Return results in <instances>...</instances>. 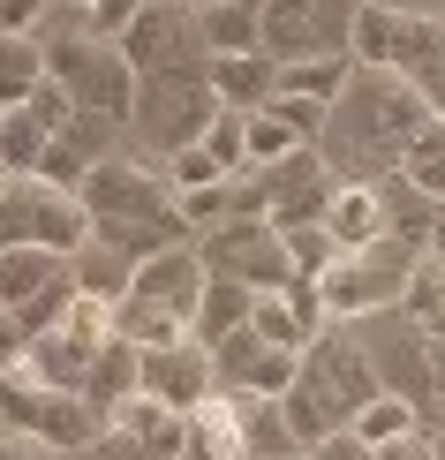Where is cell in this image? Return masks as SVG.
Listing matches in <instances>:
<instances>
[{"mask_svg":"<svg viewBox=\"0 0 445 460\" xmlns=\"http://www.w3.org/2000/svg\"><path fill=\"white\" fill-rule=\"evenodd\" d=\"M347 75H355V53H302V61H280V91L272 99H309V106L333 113Z\"/></svg>","mask_w":445,"mask_h":460,"instance_id":"22","label":"cell"},{"mask_svg":"<svg viewBox=\"0 0 445 460\" xmlns=\"http://www.w3.org/2000/svg\"><path fill=\"white\" fill-rule=\"evenodd\" d=\"M309 460H370V446H362L355 430H333V438H317V446H309Z\"/></svg>","mask_w":445,"mask_h":460,"instance_id":"49","label":"cell"},{"mask_svg":"<svg viewBox=\"0 0 445 460\" xmlns=\"http://www.w3.org/2000/svg\"><path fill=\"white\" fill-rule=\"evenodd\" d=\"M204 75H211V91H219L227 113H257V106H272V91H280L272 53H211Z\"/></svg>","mask_w":445,"mask_h":460,"instance_id":"16","label":"cell"},{"mask_svg":"<svg viewBox=\"0 0 445 460\" xmlns=\"http://www.w3.org/2000/svg\"><path fill=\"white\" fill-rule=\"evenodd\" d=\"M204 151L227 166V174H242V159H249V113H219V121L204 128Z\"/></svg>","mask_w":445,"mask_h":460,"instance_id":"39","label":"cell"},{"mask_svg":"<svg viewBox=\"0 0 445 460\" xmlns=\"http://www.w3.org/2000/svg\"><path fill=\"white\" fill-rule=\"evenodd\" d=\"M0 460H23V446H15V430H0Z\"/></svg>","mask_w":445,"mask_h":460,"instance_id":"51","label":"cell"},{"mask_svg":"<svg viewBox=\"0 0 445 460\" xmlns=\"http://www.w3.org/2000/svg\"><path fill=\"white\" fill-rule=\"evenodd\" d=\"M370 460H438V438H431V430H408V438H385V446H370Z\"/></svg>","mask_w":445,"mask_h":460,"instance_id":"46","label":"cell"},{"mask_svg":"<svg viewBox=\"0 0 445 460\" xmlns=\"http://www.w3.org/2000/svg\"><path fill=\"white\" fill-rule=\"evenodd\" d=\"M84 212H91V234L129 249L137 264L174 249V242H197L182 226V212H174L166 166H144V159H129V151H113V159H99L84 174Z\"/></svg>","mask_w":445,"mask_h":460,"instance_id":"2","label":"cell"},{"mask_svg":"<svg viewBox=\"0 0 445 460\" xmlns=\"http://www.w3.org/2000/svg\"><path fill=\"white\" fill-rule=\"evenodd\" d=\"M415 257H423V249L393 242V234H385V242H370V249H340V257L317 272L325 317H333V324H362V317H378V310H400Z\"/></svg>","mask_w":445,"mask_h":460,"instance_id":"5","label":"cell"},{"mask_svg":"<svg viewBox=\"0 0 445 460\" xmlns=\"http://www.w3.org/2000/svg\"><path fill=\"white\" fill-rule=\"evenodd\" d=\"M378 197H385V234H393V242H408V249H431L438 204L423 197L408 174H385V181H378Z\"/></svg>","mask_w":445,"mask_h":460,"instance_id":"26","label":"cell"},{"mask_svg":"<svg viewBox=\"0 0 445 460\" xmlns=\"http://www.w3.org/2000/svg\"><path fill=\"white\" fill-rule=\"evenodd\" d=\"M174 212H182L189 234H211L219 219H235V181H219V189H182V197H174Z\"/></svg>","mask_w":445,"mask_h":460,"instance_id":"36","label":"cell"},{"mask_svg":"<svg viewBox=\"0 0 445 460\" xmlns=\"http://www.w3.org/2000/svg\"><path fill=\"white\" fill-rule=\"evenodd\" d=\"M219 91H211V75L204 68H189V75H144L137 84V137L151 159H166V151H189V144H204V128L219 121Z\"/></svg>","mask_w":445,"mask_h":460,"instance_id":"7","label":"cell"},{"mask_svg":"<svg viewBox=\"0 0 445 460\" xmlns=\"http://www.w3.org/2000/svg\"><path fill=\"white\" fill-rule=\"evenodd\" d=\"M400 317L423 324V332H445V257H431V249L415 257L408 295H400Z\"/></svg>","mask_w":445,"mask_h":460,"instance_id":"30","label":"cell"},{"mask_svg":"<svg viewBox=\"0 0 445 460\" xmlns=\"http://www.w3.org/2000/svg\"><path fill=\"white\" fill-rule=\"evenodd\" d=\"M144 453H151V460H182V453H189V415H174V408H166L159 423L144 430Z\"/></svg>","mask_w":445,"mask_h":460,"instance_id":"43","label":"cell"},{"mask_svg":"<svg viewBox=\"0 0 445 460\" xmlns=\"http://www.w3.org/2000/svg\"><path fill=\"white\" fill-rule=\"evenodd\" d=\"M362 0H264V53L302 61V53H347Z\"/></svg>","mask_w":445,"mask_h":460,"instance_id":"12","label":"cell"},{"mask_svg":"<svg viewBox=\"0 0 445 460\" xmlns=\"http://www.w3.org/2000/svg\"><path fill=\"white\" fill-rule=\"evenodd\" d=\"M249 310H257V287H242V279H219V272H211V279H204L197 317H189V340L219 348L227 332H242V324H249Z\"/></svg>","mask_w":445,"mask_h":460,"instance_id":"25","label":"cell"},{"mask_svg":"<svg viewBox=\"0 0 445 460\" xmlns=\"http://www.w3.org/2000/svg\"><path fill=\"white\" fill-rule=\"evenodd\" d=\"M378 393H385V385H378V362H370V348L355 340V324H325V332L302 348L295 385L280 393V415L295 423L302 446H317V438L347 430Z\"/></svg>","mask_w":445,"mask_h":460,"instance_id":"3","label":"cell"},{"mask_svg":"<svg viewBox=\"0 0 445 460\" xmlns=\"http://www.w3.org/2000/svg\"><path fill=\"white\" fill-rule=\"evenodd\" d=\"M113 324H121L129 348H174V340H189V324L174 317V310H159V302H137V295L113 302Z\"/></svg>","mask_w":445,"mask_h":460,"instance_id":"31","label":"cell"},{"mask_svg":"<svg viewBox=\"0 0 445 460\" xmlns=\"http://www.w3.org/2000/svg\"><path fill=\"white\" fill-rule=\"evenodd\" d=\"M144 393L166 400V408H204L219 393V370H211V348L204 340H174V348H144Z\"/></svg>","mask_w":445,"mask_h":460,"instance_id":"14","label":"cell"},{"mask_svg":"<svg viewBox=\"0 0 445 460\" xmlns=\"http://www.w3.org/2000/svg\"><path fill=\"white\" fill-rule=\"evenodd\" d=\"M423 377H431V400H423V415L438 423V415H445V332H431V370H423Z\"/></svg>","mask_w":445,"mask_h":460,"instance_id":"47","label":"cell"},{"mask_svg":"<svg viewBox=\"0 0 445 460\" xmlns=\"http://www.w3.org/2000/svg\"><path fill=\"white\" fill-rule=\"evenodd\" d=\"M431 438H438V453H445V415H438V423H431Z\"/></svg>","mask_w":445,"mask_h":460,"instance_id":"52","label":"cell"},{"mask_svg":"<svg viewBox=\"0 0 445 460\" xmlns=\"http://www.w3.org/2000/svg\"><path fill=\"white\" fill-rule=\"evenodd\" d=\"M8 181H15V174H8V166H0V197H8Z\"/></svg>","mask_w":445,"mask_h":460,"instance_id":"53","label":"cell"},{"mask_svg":"<svg viewBox=\"0 0 445 460\" xmlns=\"http://www.w3.org/2000/svg\"><path fill=\"white\" fill-rule=\"evenodd\" d=\"M400 174H408L431 204H445V113H431V121L415 128V144L400 151Z\"/></svg>","mask_w":445,"mask_h":460,"instance_id":"29","label":"cell"},{"mask_svg":"<svg viewBox=\"0 0 445 460\" xmlns=\"http://www.w3.org/2000/svg\"><path fill=\"white\" fill-rule=\"evenodd\" d=\"M197 8H204V0H197Z\"/></svg>","mask_w":445,"mask_h":460,"instance_id":"56","label":"cell"},{"mask_svg":"<svg viewBox=\"0 0 445 460\" xmlns=\"http://www.w3.org/2000/svg\"><path fill=\"white\" fill-rule=\"evenodd\" d=\"M84 460H151V453H144V438H137V430L106 423V430H99V438L84 446Z\"/></svg>","mask_w":445,"mask_h":460,"instance_id":"44","label":"cell"},{"mask_svg":"<svg viewBox=\"0 0 445 460\" xmlns=\"http://www.w3.org/2000/svg\"><path fill=\"white\" fill-rule=\"evenodd\" d=\"M46 46H38V38H0V106H31L38 99V84H46Z\"/></svg>","mask_w":445,"mask_h":460,"instance_id":"28","label":"cell"},{"mask_svg":"<svg viewBox=\"0 0 445 460\" xmlns=\"http://www.w3.org/2000/svg\"><path fill=\"white\" fill-rule=\"evenodd\" d=\"M23 377H38V385H61V393H84V377H91V348H84V340H68L61 324H53V332H31V348H23Z\"/></svg>","mask_w":445,"mask_h":460,"instance_id":"23","label":"cell"},{"mask_svg":"<svg viewBox=\"0 0 445 460\" xmlns=\"http://www.w3.org/2000/svg\"><path fill=\"white\" fill-rule=\"evenodd\" d=\"M46 68H53V84L76 99L84 121H99V128H129L137 121V84L144 75L129 68L121 46H106V38H53Z\"/></svg>","mask_w":445,"mask_h":460,"instance_id":"4","label":"cell"},{"mask_svg":"<svg viewBox=\"0 0 445 460\" xmlns=\"http://www.w3.org/2000/svg\"><path fill=\"white\" fill-rule=\"evenodd\" d=\"M438 46V15L431 8H400V0H362L355 8V31H347V53L355 68H385V75H423Z\"/></svg>","mask_w":445,"mask_h":460,"instance_id":"8","label":"cell"},{"mask_svg":"<svg viewBox=\"0 0 445 460\" xmlns=\"http://www.w3.org/2000/svg\"><path fill=\"white\" fill-rule=\"evenodd\" d=\"M121 53L137 75H189L204 68V31H197V0H144V15L121 31Z\"/></svg>","mask_w":445,"mask_h":460,"instance_id":"11","label":"cell"},{"mask_svg":"<svg viewBox=\"0 0 445 460\" xmlns=\"http://www.w3.org/2000/svg\"><path fill=\"white\" fill-rule=\"evenodd\" d=\"M280 234H287V257H295V272H302V279H317L325 264L340 257V242L325 234V219H309V226H280Z\"/></svg>","mask_w":445,"mask_h":460,"instance_id":"38","label":"cell"},{"mask_svg":"<svg viewBox=\"0 0 445 460\" xmlns=\"http://www.w3.org/2000/svg\"><path fill=\"white\" fill-rule=\"evenodd\" d=\"M249 332H257L264 348H287V355H302V348H309V324L295 317L287 287H280V295H257V310H249Z\"/></svg>","mask_w":445,"mask_h":460,"instance_id":"33","label":"cell"},{"mask_svg":"<svg viewBox=\"0 0 445 460\" xmlns=\"http://www.w3.org/2000/svg\"><path fill=\"white\" fill-rule=\"evenodd\" d=\"M204 249L197 242H174V249H159V257H144L137 264V279H129V295L137 302H159V310H174V317H197V302H204Z\"/></svg>","mask_w":445,"mask_h":460,"instance_id":"15","label":"cell"},{"mask_svg":"<svg viewBox=\"0 0 445 460\" xmlns=\"http://www.w3.org/2000/svg\"><path fill=\"white\" fill-rule=\"evenodd\" d=\"M76 295H84V287H76V272H61L38 302H23V310H15V317H23V332H53V324L68 317V302H76Z\"/></svg>","mask_w":445,"mask_h":460,"instance_id":"40","label":"cell"},{"mask_svg":"<svg viewBox=\"0 0 445 460\" xmlns=\"http://www.w3.org/2000/svg\"><path fill=\"white\" fill-rule=\"evenodd\" d=\"M76 8H84V31H91V38L121 46V31H129V23L144 15V0H76Z\"/></svg>","mask_w":445,"mask_h":460,"instance_id":"41","label":"cell"},{"mask_svg":"<svg viewBox=\"0 0 445 460\" xmlns=\"http://www.w3.org/2000/svg\"><path fill=\"white\" fill-rule=\"evenodd\" d=\"M61 332H68V340H84V348L99 355L106 340H121V324H113V302H106V295H76V302H68V317H61Z\"/></svg>","mask_w":445,"mask_h":460,"instance_id":"35","label":"cell"},{"mask_svg":"<svg viewBox=\"0 0 445 460\" xmlns=\"http://www.w3.org/2000/svg\"><path fill=\"white\" fill-rule=\"evenodd\" d=\"M0 317H8V310H0Z\"/></svg>","mask_w":445,"mask_h":460,"instance_id":"54","label":"cell"},{"mask_svg":"<svg viewBox=\"0 0 445 460\" xmlns=\"http://www.w3.org/2000/svg\"><path fill=\"white\" fill-rule=\"evenodd\" d=\"M129 393H144V348H129V340H106L99 355H91V377H84V400L99 415H113Z\"/></svg>","mask_w":445,"mask_h":460,"instance_id":"24","label":"cell"},{"mask_svg":"<svg viewBox=\"0 0 445 460\" xmlns=\"http://www.w3.org/2000/svg\"><path fill=\"white\" fill-rule=\"evenodd\" d=\"M159 166H166V181H174V197H182V189H219V181H235V174H227V166L211 159L204 144H189V151H166Z\"/></svg>","mask_w":445,"mask_h":460,"instance_id":"37","label":"cell"},{"mask_svg":"<svg viewBox=\"0 0 445 460\" xmlns=\"http://www.w3.org/2000/svg\"><path fill=\"white\" fill-rule=\"evenodd\" d=\"M68 272H76V287H84V295H106V302H121V295H129V279H137V257L91 234V242L68 257Z\"/></svg>","mask_w":445,"mask_h":460,"instance_id":"27","label":"cell"},{"mask_svg":"<svg viewBox=\"0 0 445 460\" xmlns=\"http://www.w3.org/2000/svg\"><path fill=\"white\" fill-rule=\"evenodd\" d=\"M211 370H219V385L227 393H264V400H280L287 385H295V370H302V355H287V348H264L257 332H227L219 348H211Z\"/></svg>","mask_w":445,"mask_h":460,"instance_id":"13","label":"cell"},{"mask_svg":"<svg viewBox=\"0 0 445 460\" xmlns=\"http://www.w3.org/2000/svg\"><path fill=\"white\" fill-rule=\"evenodd\" d=\"M431 257H445V204H438V226H431Z\"/></svg>","mask_w":445,"mask_h":460,"instance_id":"50","label":"cell"},{"mask_svg":"<svg viewBox=\"0 0 445 460\" xmlns=\"http://www.w3.org/2000/svg\"><path fill=\"white\" fill-rule=\"evenodd\" d=\"M68 272V257H53V249H38V242H0V310H23V302H38L53 279Z\"/></svg>","mask_w":445,"mask_h":460,"instance_id":"17","label":"cell"},{"mask_svg":"<svg viewBox=\"0 0 445 460\" xmlns=\"http://www.w3.org/2000/svg\"><path fill=\"white\" fill-rule=\"evenodd\" d=\"M0 234H8V242H38V249H53V257H76V249L91 242V212H84L76 189L15 174L8 197H0Z\"/></svg>","mask_w":445,"mask_h":460,"instance_id":"9","label":"cell"},{"mask_svg":"<svg viewBox=\"0 0 445 460\" xmlns=\"http://www.w3.org/2000/svg\"><path fill=\"white\" fill-rule=\"evenodd\" d=\"M204 53H264V0H204Z\"/></svg>","mask_w":445,"mask_h":460,"instance_id":"20","label":"cell"},{"mask_svg":"<svg viewBox=\"0 0 445 460\" xmlns=\"http://www.w3.org/2000/svg\"><path fill=\"white\" fill-rule=\"evenodd\" d=\"M46 144H53V128L38 121L31 106L0 113V166H8V174H38V159H46Z\"/></svg>","mask_w":445,"mask_h":460,"instance_id":"32","label":"cell"},{"mask_svg":"<svg viewBox=\"0 0 445 460\" xmlns=\"http://www.w3.org/2000/svg\"><path fill=\"white\" fill-rule=\"evenodd\" d=\"M235 408H242V446H249V460H309V446L295 438V423L280 415V400L235 393Z\"/></svg>","mask_w":445,"mask_h":460,"instance_id":"21","label":"cell"},{"mask_svg":"<svg viewBox=\"0 0 445 460\" xmlns=\"http://www.w3.org/2000/svg\"><path fill=\"white\" fill-rule=\"evenodd\" d=\"M415 91H423V99H431V113H445V15H438V46H431V61H423Z\"/></svg>","mask_w":445,"mask_h":460,"instance_id":"45","label":"cell"},{"mask_svg":"<svg viewBox=\"0 0 445 460\" xmlns=\"http://www.w3.org/2000/svg\"><path fill=\"white\" fill-rule=\"evenodd\" d=\"M347 430H355L362 446H385V438H408V430H431V423L415 415V400H400V393H378V400H370V408H362Z\"/></svg>","mask_w":445,"mask_h":460,"instance_id":"34","label":"cell"},{"mask_svg":"<svg viewBox=\"0 0 445 460\" xmlns=\"http://www.w3.org/2000/svg\"><path fill=\"white\" fill-rule=\"evenodd\" d=\"M23 348H31L23 317H0V377H8V370H23Z\"/></svg>","mask_w":445,"mask_h":460,"instance_id":"48","label":"cell"},{"mask_svg":"<svg viewBox=\"0 0 445 460\" xmlns=\"http://www.w3.org/2000/svg\"><path fill=\"white\" fill-rule=\"evenodd\" d=\"M204 249V272H219V279H242V287H257V295H280V287H295V257H287V234L272 219H219L211 234H197Z\"/></svg>","mask_w":445,"mask_h":460,"instance_id":"10","label":"cell"},{"mask_svg":"<svg viewBox=\"0 0 445 460\" xmlns=\"http://www.w3.org/2000/svg\"><path fill=\"white\" fill-rule=\"evenodd\" d=\"M325 234H333L340 249L385 242V197H378V181H340L333 204H325Z\"/></svg>","mask_w":445,"mask_h":460,"instance_id":"18","label":"cell"},{"mask_svg":"<svg viewBox=\"0 0 445 460\" xmlns=\"http://www.w3.org/2000/svg\"><path fill=\"white\" fill-rule=\"evenodd\" d=\"M0 113H8V106H0Z\"/></svg>","mask_w":445,"mask_h":460,"instance_id":"55","label":"cell"},{"mask_svg":"<svg viewBox=\"0 0 445 460\" xmlns=\"http://www.w3.org/2000/svg\"><path fill=\"white\" fill-rule=\"evenodd\" d=\"M423 121H431V99H423L408 75L355 68L347 91L333 99V113H325L317 151H325V166L340 181H385V174H400V151L415 144Z\"/></svg>","mask_w":445,"mask_h":460,"instance_id":"1","label":"cell"},{"mask_svg":"<svg viewBox=\"0 0 445 460\" xmlns=\"http://www.w3.org/2000/svg\"><path fill=\"white\" fill-rule=\"evenodd\" d=\"M182 460H249L242 446V408H235V393H211L204 408H189V453Z\"/></svg>","mask_w":445,"mask_h":460,"instance_id":"19","label":"cell"},{"mask_svg":"<svg viewBox=\"0 0 445 460\" xmlns=\"http://www.w3.org/2000/svg\"><path fill=\"white\" fill-rule=\"evenodd\" d=\"M0 430H15L38 453H84L106 430V415L84 393H61V385H38V377L8 370L0 377Z\"/></svg>","mask_w":445,"mask_h":460,"instance_id":"6","label":"cell"},{"mask_svg":"<svg viewBox=\"0 0 445 460\" xmlns=\"http://www.w3.org/2000/svg\"><path fill=\"white\" fill-rule=\"evenodd\" d=\"M61 0H0V38H38Z\"/></svg>","mask_w":445,"mask_h":460,"instance_id":"42","label":"cell"}]
</instances>
